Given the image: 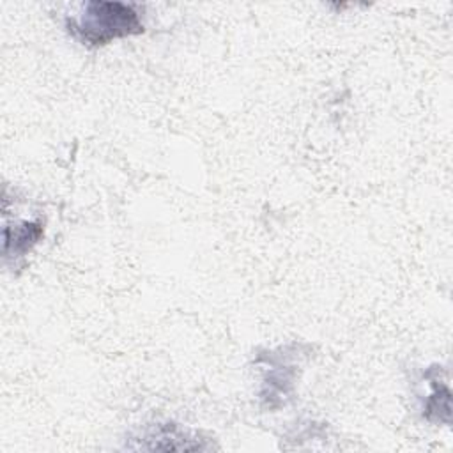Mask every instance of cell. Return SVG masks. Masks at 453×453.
Segmentation results:
<instances>
[{
    "mask_svg": "<svg viewBox=\"0 0 453 453\" xmlns=\"http://www.w3.org/2000/svg\"><path fill=\"white\" fill-rule=\"evenodd\" d=\"M69 34L87 46H103L113 39L143 32L134 4L90 0L80 5L76 16L65 19Z\"/></svg>",
    "mask_w": 453,
    "mask_h": 453,
    "instance_id": "6da1fadb",
    "label": "cell"
},
{
    "mask_svg": "<svg viewBox=\"0 0 453 453\" xmlns=\"http://www.w3.org/2000/svg\"><path fill=\"white\" fill-rule=\"evenodd\" d=\"M42 225L39 221H23L19 225L4 226V255L23 257L41 239Z\"/></svg>",
    "mask_w": 453,
    "mask_h": 453,
    "instance_id": "7a4b0ae2",
    "label": "cell"
}]
</instances>
